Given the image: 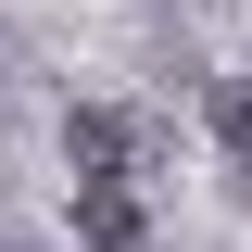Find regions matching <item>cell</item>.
<instances>
[{
    "mask_svg": "<svg viewBox=\"0 0 252 252\" xmlns=\"http://www.w3.org/2000/svg\"><path fill=\"white\" fill-rule=\"evenodd\" d=\"M139 227H152V215H139L126 177H76V240H89V252H139Z\"/></svg>",
    "mask_w": 252,
    "mask_h": 252,
    "instance_id": "1",
    "label": "cell"
},
{
    "mask_svg": "<svg viewBox=\"0 0 252 252\" xmlns=\"http://www.w3.org/2000/svg\"><path fill=\"white\" fill-rule=\"evenodd\" d=\"M63 152H76V177H126V152H139V114H114V101H76Z\"/></svg>",
    "mask_w": 252,
    "mask_h": 252,
    "instance_id": "2",
    "label": "cell"
},
{
    "mask_svg": "<svg viewBox=\"0 0 252 252\" xmlns=\"http://www.w3.org/2000/svg\"><path fill=\"white\" fill-rule=\"evenodd\" d=\"M215 139L252 164V63H240V76H215Z\"/></svg>",
    "mask_w": 252,
    "mask_h": 252,
    "instance_id": "3",
    "label": "cell"
},
{
    "mask_svg": "<svg viewBox=\"0 0 252 252\" xmlns=\"http://www.w3.org/2000/svg\"><path fill=\"white\" fill-rule=\"evenodd\" d=\"M240 202H252V177H240Z\"/></svg>",
    "mask_w": 252,
    "mask_h": 252,
    "instance_id": "4",
    "label": "cell"
}]
</instances>
